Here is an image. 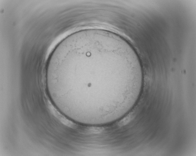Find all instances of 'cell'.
<instances>
[{"mask_svg": "<svg viewBox=\"0 0 196 156\" xmlns=\"http://www.w3.org/2000/svg\"><path fill=\"white\" fill-rule=\"evenodd\" d=\"M143 73L136 53L105 39L85 40L60 62L54 76L58 85L78 80L88 88H107L123 97L141 86Z\"/></svg>", "mask_w": 196, "mask_h": 156, "instance_id": "6da1fadb", "label": "cell"}, {"mask_svg": "<svg viewBox=\"0 0 196 156\" xmlns=\"http://www.w3.org/2000/svg\"><path fill=\"white\" fill-rule=\"evenodd\" d=\"M134 118V115L131 114H129L119 122L118 123V125L121 127L126 125Z\"/></svg>", "mask_w": 196, "mask_h": 156, "instance_id": "7a4b0ae2", "label": "cell"}]
</instances>
